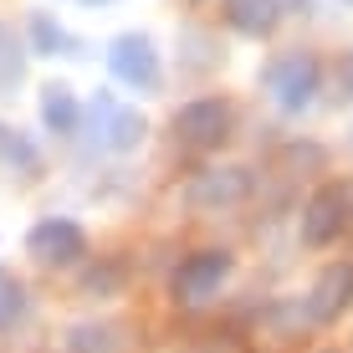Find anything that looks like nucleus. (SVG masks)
Wrapping results in <instances>:
<instances>
[{
  "label": "nucleus",
  "instance_id": "obj_15",
  "mask_svg": "<svg viewBox=\"0 0 353 353\" xmlns=\"http://www.w3.org/2000/svg\"><path fill=\"white\" fill-rule=\"evenodd\" d=\"M21 318H26V287L0 276V327H16Z\"/></svg>",
  "mask_w": 353,
  "mask_h": 353
},
{
  "label": "nucleus",
  "instance_id": "obj_11",
  "mask_svg": "<svg viewBox=\"0 0 353 353\" xmlns=\"http://www.w3.org/2000/svg\"><path fill=\"white\" fill-rule=\"evenodd\" d=\"M41 123L52 133H77L82 108H77V97H72V88H62V82L41 88Z\"/></svg>",
  "mask_w": 353,
  "mask_h": 353
},
{
  "label": "nucleus",
  "instance_id": "obj_4",
  "mask_svg": "<svg viewBox=\"0 0 353 353\" xmlns=\"http://www.w3.org/2000/svg\"><path fill=\"white\" fill-rule=\"evenodd\" d=\"M348 230V190L343 185H323L312 190L307 210H302V241L307 246H327Z\"/></svg>",
  "mask_w": 353,
  "mask_h": 353
},
{
  "label": "nucleus",
  "instance_id": "obj_19",
  "mask_svg": "<svg viewBox=\"0 0 353 353\" xmlns=\"http://www.w3.org/2000/svg\"><path fill=\"white\" fill-rule=\"evenodd\" d=\"M348 230H353V190H348Z\"/></svg>",
  "mask_w": 353,
  "mask_h": 353
},
{
  "label": "nucleus",
  "instance_id": "obj_18",
  "mask_svg": "<svg viewBox=\"0 0 353 353\" xmlns=\"http://www.w3.org/2000/svg\"><path fill=\"white\" fill-rule=\"evenodd\" d=\"M343 88L353 92V52H348V62H343Z\"/></svg>",
  "mask_w": 353,
  "mask_h": 353
},
{
  "label": "nucleus",
  "instance_id": "obj_8",
  "mask_svg": "<svg viewBox=\"0 0 353 353\" xmlns=\"http://www.w3.org/2000/svg\"><path fill=\"white\" fill-rule=\"evenodd\" d=\"M251 194V174L246 169H205L190 179V205L194 210H230Z\"/></svg>",
  "mask_w": 353,
  "mask_h": 353
},
{
  "label": "nucleus",
  "instance_id": "obj_5",
  "mask_svg": "<svg viewBox=\"0 0 353 353\" xmlns=\"http://www.w3.org/2000/svg\"><path fill=\"white\" fill-rule=\"evenodd\" d=\"M174 133L185 143H194V149H215L230 133V108L221 97H194V103H185L174 113Z\"/></svg>",
  "mask_w": 353,
  "mask_h": 353
},
{
  "label": "nucleus",
  "instance_id": "obj_3",
  "mask_svg": "<svg viewBox=\"0 0 353 353\" xmlns=\"http://www.w3.org/2000/svg\"><path fill=\"white\" fill-rule=\"evenodd\" d=\"M26 251H31L41 266H72V261L88 256V236H82L77 221H62V215H52V221L31 225Z\"/></svg>",
  "mask_w": 353,
  "mask_h": 353
},
{
  "label": "nucleus",
  "instance_id": "obj_9",
  "mask_svg": "<svg viewBox=\"0 0 353 353\" xmlns=\"http://www.w3.org/2000/svg\"><path fill=\"white\" fill-rule=\"evenodd\" d=\"M348 302H353V261L323 266V276L307 292V318L312 323H333V318H343Z\"/></svg>",
  "mask_w": 353,
  "mask_h": 353
},
{
  "label": "nucleus",
  "instance_id": "obj_2",
  "mask_svg": "<svg viewBox=\"0 0 353 353\" xmlns=\"http://www.w3.org/2000/svg\"><path fill=\"white\" fill-rule=\"evenodd\" d=\"M108 67H113V77L128 82L133 92H154V88H159V52H154V41L139 36V31L113 36V46H108Z\"/></svg>",
  "mask_w": 353,
  "mask_h": 353
},
{
  "label": "nucleus",
  "instance_id": "obj_6",
  "mask_svg": "<svg viewBox=\"0 0 353 353\" xmlns=\"http://www.w3.org/2000/svg\"><path fill=\"white\" fill-rule=\"evenodd\" d=\"M225 276H230V251H194L174 272V297L179 302H205Z\"/></svg>",
  "mask_w": 353,
  "mask_h": 353
},
{
  "label": "nucleus",
  "instance_id": "obj_1",
  "mask_svg": "<svg viewBox=\"0 0 353 353\" xmlns=\"http://www.w3.org/2000/svg\"><path fill=\"white\" fill-rule=\"evenodd\" d=\"M318 82H323V72L307 52H287V57H276V62L266 67V92L276 97L282 113H302V108L318 97Z\"/></svg>",
  "mask_w": 353,
  "mask_h": 353
},
{
  "label": "nucleus",
  "instance_id": "obj_16",
  "mask_svg": "<svg viewBox=\"0 0 353 353\" xmlns=\"http://www.w3.org/2000/svg\"><path fill=\"white\" fill-rule=\"evenodd\" d=\"M72 348H77V353H108V348H113V338H108L103 327L82 323V327H72Z\"/></svg>",
  "mask_w": 353,
  "mask_h": 353
},
{
  "label": "nucleus",
  "instance_id": "obj_12",
  "mask_svg": "<svg viewBox=\"0 0 353 353\" xmlns=\"http://www.w3.org/2000/svg\"><path fill=\"white\" fill-rule=\"evenodd\" d=\"M31 41H36V52H41V57H82V41H77V36H67L52 16H31Z\"/></svg>",
  "mask_w": 353,
  "mask_h": 353
},
{
  "label": "nucleus",
  "instance_id": "obj_17",
  "mask_svg": "<svg viewBox=\"0 0 353 353\" xmlns=\"http://www.w3.org/2000/svg\"><path fill=\"white\" fill-rule=\"evenodd\" d=\"M118 282H123V272H118V266H103V272L82 276V292H88V297H108V292H118Z\"/></svg>",
  "mask_w": 353,
  "mask_h": 353
},
{
  "label": "nucleus",
  "instance_id": "obj_13",
  "mask_svg": "<svg viewBox=\"0 0 353 353\" xmlns=\"http://www.w3.org/2000/svg\"><path fill=\"white\" fill-rule=\"evenodd\" d=\"M21 77H26V46L16 41V26L0 21V92H10Z\"/></svg>",
  "mask_w": 353,
  "mask_h": 353
},
{
  "label": "nucleus",
  "instance_id": "obj_7",
  "mask_svg": "<svg viewBox=\"0 0 353 353\" xmlns=\"http://www.w3.org/2000/svg\"><path fill=\"white\" fill-rule=\"evenodd\" d=\"M92 123H97V143L103 149H139L143 143V133H149V123H143L133 108H123L118 97H97L92 103Z\"/></svg>",
  "mask_w": 353,
  "mask_h": 353
},
{
  "label": "nucleus",
  "instance_id": "obj_21",
  "mask_svg": "<svg viewBox=\"0 0 353 353\" xmlns=\"http://www.w3.org/2000/svg\"><path fill=\"white\" fill-rule=\"evenodd\" d=\"M82 6H113V0H82Z\"/></svg>",
  "mask_w": 353,
  "mask_h": 353
},
{
  "label": "nucleus",
  "instance_id": "obj_20",
  "mask_svg": "<svg viewBox=\"0 0 353 353\" xmlns=\"http://www.w3.org/2000/svg\"><path fill=\"white\" fill-rule=\"evenodd\" d=\"M287 6H297V10H307V6H312V0H287Z\"/></svg>",
  "mask_w": 353,
  "mask_h": 353
},
{
  "label": "nucleus",
  "instance_id": "obj_14",
  "mask_svg": "<svg viewBox=\"0 0 353 353\" xmlns=\"http://www.w3.org/2000/svg\"><path fill=\"white\" fill-rule=\"evenodd\" d=\"M0 159H6L10 169H21V174L41 164V159H36V143L21 139V128H6V123H0Z\"/></svg>",
  "mask_w": 353,
  "mask_h": 353
},
{
  "label": "nucleus",
  "instance_id": "obj_10",
  "mask_svg": "<svg viewBox=\"0 0 353 353\" xmlns=\"http://www.w3.org/2000/svg\"><path fill=\"white\" fill-rule=\"evenodd\" d=\"M282 16V0H225V21L241 36H266Z\"/></svg>",
  "mask_w": 353,
  "mask_h": 353
}]
</instances>
